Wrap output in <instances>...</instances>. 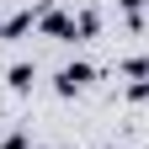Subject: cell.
<instances>
[{
	"mask_svg": "<svg viewBox=\"0 0 149 149\" xmlns=\"http://www.w3.org/2000/svg\"><path fill=\"white\" fill-rule=\"evenodd\" d=\"M11 85L27 91V85H32V64H11Z\"/></svg>",
	"mask_w": 149,
	"mask_h": 149,
	"instance_id": "cell-2",
	"label": "cell"
},
{
	"mask_svg": "<svg viewBox=\"0 0 149 149\" xmlns=\"http://www.w3.org/2000/svg\"><path fill=\"white\" fill-rule=\"evenodd\" d=\"M6 149H27V139H22V133H16V139H6Z\"/></svg>",
	"mask_w": 149,
	"mask_h": 149,
	"instance_id": "cell-3",
	"label": "cell"
},
{
	"mask_svg": "<svg viewBox=\"0 0 149 149\" xmlns=\"http://www.w3.org/2000/svg\"><path fill=\"white\" fill-rule=\"evenodd\" d=\"M91 85V64H69V69H59V91L69 96V91H85Z\"/></svg>",
	"mask_w": 149,
	"mask_h": 149,
	"instance_id": "cell-1",
	"label": "cell"
}]
</instances>
